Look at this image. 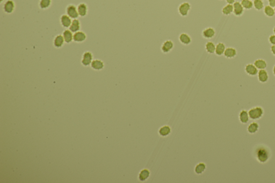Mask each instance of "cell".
<instances>
[{"mask_svg": "<svg viewBox=\"0 0 275 183\" xmlns=\"http://www.w3.org/2000/svg\"><path fill=\"white\" fill-rule=\"evenodd\" d=\"M254 157L260 164H266L268 162L271 157V151L268 146L263 144L256 146L253 151Z\"/></svg>", "mask_w": 275, "mask_h": 183, "instance_id": "cell-1", "label": "cell"}, {"mask_svg": "<svg viewBox=\"0 0 275 183\" xmlns=\"http://www.w3.org/2000/svg\"><path fill=\"white\" fill-rule=\"evenodd\" d=\"M248 111L250 119L254 121L260 120L264 114V109L260 106L253 107Z\"/></svg>", "mask_w": 275, "mask_h": 183, "instance_id": "cell-2", "label": "cell"}, {"mask_svg": "<svg viewBox=\"0 0 275 183\" xmlns=\"http://www.w3.org/2000/svg\"><path fill=\"white\" fill-rule=\"evenodd\" d=\"M191 9V5L188 2L182 3L178 7V13L179 15L183 17H185L189 14Z\"/></svg>", "mask_w": 275, "mask_h": 183, "instance_id": "cell-3", "label": "cell"}, {"mask_svg": "<svg viewBox=\"0 0 275 183\" xmlns=\"http://www.w3.org/2000/svg\"><path fill=\"white\" fill-rule=\"evenodd\" d=\"M66 13L72 20L77 19L79 17H80L77 11V6L73 4H69L67 6L66 8Z\"/></svg>", "mask_w": 275, "mask_h": 183, "instance_id": "cell-4", "label": "cell"}, {"mask_svg": "<svg viewBox=\"0 0 275 183\" xmlns=\"http://www.w3.org/2000/svg\"><path fill=\"white\" fill-rule=\"evenodd\" d=\"M3 10L7 14L13 13L16 9V4L13 0H7L3 5Z\"/></svg>", "mask_w": 275, "mask_h": 183, "instance_id": "cell-5", "label": "cell"}, {"mask_svg": "<svg viewBox=\"0 0 275 183\" xmlns=\"http://www.w3.org/2000/svg\"><path fill=\"white\" fill-rule=\"evenodd\" d=\"M93 55L90 51H86L82 55L81 63L85 67H88L91 65L93 61Z\"/></svg>", "mask_w": 275, "mask_h": 183, "instance_id": "cell-6", "label": "cell"}, {"mask_svg": "<svg viewBox=\"0 0 275 183\" xmlns=\"http://www.w3.org/2000/svg\"><path fill=\"white\" fill-rule=\"evenodd\" d=\"M174 47V42L171 40H167L163 42L161 45V52L164 54H168L173 50Z\"/></svg>", "mask_w": 275, "mask_h": 183, "instance_id": "cell-7", "label": "cell"}, {"mask_svg": "<svg viewBox=\"0 0 275 183\" xmlns=\"http://www.w3.org/2000/svg\"><path fill=\"white\" fill-rule=\"evenodd\" d=\"M202 35L205 39H211L215 37L216 31L213 28L207 27L203 30Z\"/></svg>", "mask_w": 275, "mask_h": 183, "instance_id": "cell-8", "label": "cell"}, {"mask_svg": "<svg viewBox=\"0 0 275 183\" xmlns=\"http://www.w3.org/2000/svg\"><path fill=\"white\" fill-rule=\"evenodd\" d=\"M244 70L247 75L251 77H255L258 74V70L253 63H248L245 66Z\"/></svg>", "mask_w": 275, "mask_h": 183, "instance_id": "cell-9", "label": "cell"}, {"mask_svg": "<svg viewBox=\"0 0 275 183\" xmlns=\"http://www.w3.org/2000/svg\"><path fill=\"white\" fill-rule=\"evenodd\" d=\"M73 20L67 14H63L60 18V22L61 26L65 28H68L71 26Z\"/></svg>", "mask_w": 275, "mask_h": 183, "instance_id": "cell-10", "label": "cell"}, {"mask_svg": "<svg viewBox=\"0 0 275 183\" xmlns=\"http://www.w3.org/2000/svg\"><path fill=\"white\" fill-rule=\"evenodd\" d=\"M178 40L180 43V44L183 45L187 46L191 44L192 38L190 35H188L187 33H181L178 37Z\"/></svg>", "mask_w": 275, "mask_h": 183, "instance_id": "cell-11", "label": "cell"}, {"mask_svg": "<svg viewBox=\"0 0 275 183\" xmlns=\"http://www.w3.org/2000/svg\"><path fill=\"white\" fill-rule=\"evenodd\" d=\"M239 120L242 124H247L250 120L248 111L246 110H242L239 114Z\"/></svg>", "mask_w": 275, "mask_h": 183, "instance_id": "cell-12", "label": "cell"}, {"mask_svg": "<svg viewBox=\"0 0 275 183\" xmlns=\"http://www.w3.org/2000/svg\"><path fill=\"white\" fill-rule=\"evenodd\" d=\"M268 73L266 69L259 70L258 72V79L260 83H266L268 81Z\"/></svg>", "mask_w": 275, "mask_h": 183, "instance_id": "cell-13", "label": "cell"}, {"mask_svg": "<svg viewBox=\"0 0 275 183\" xmlns=\"http://www.w3.org/2000/svg\"><path fill=\"white\" fill-rule=\"evenodd\" d=\"M260 129V125L256 121L251 122L247 128V131L249 134H255L258 132Z\"/></svg>", "mask_w": 275, "mask_h": 183, "instance_id": "cell-14", "label": "cell"}, {"mask_svg": "<svg viewBox=\"0 0 275 183\" xmlns=\"http://www.w3.org/2000/svg\"><path fill=\"white\" fill-rule=\"evenodd\" d=\"M87 39V35L85 33L79 31L78 32L74 33L73 35V41L75 43H82L84 42Z\"/></svg>", "mask_w": 275, "mask_h": 183, "instance_id": "cell-15", "label": "cell"}, {"mask_svg": "<svg viewBox=\"0 0 275 183\" xmlns=\"http://www.w3.org/2000/svg\"><path fill=\"white\" fill-rule=\"evenodd\" d=\"M77 11L80 17H84L88 15V7L85 3H80L77 6Z\"/></svg>", "mask_w": 275, "mask_h": 183, "instance_id": "cell-16", "label": "cell"}, {"mask_svg": "<svg viewBox=\"0 0 275 183\" xmlns=\"http://www.w3.org/2000/svg\"><path fill=\"white\" fill-rule=\"evenodd\" d=\"M151 176V171L148 169H143L139 172L138 179L141 182H145L147 181Z\"/></svg>", "mask_w": 275, "mask_h": 183, "instance_id": "cell-17", "label": "cell"}, {"mask_svg": "<svg viewBox=\"0 0 275 183\" xmlns=\"http://www.w3.org/2000/svg\"><path fill=\"white\" fill-rule=\"evenodd\" d=\"M233 6L234 15L238 17L242 16L244 12V8L242 7L241 2L236 1L234 3Z\"/></svg>", "mask_w": 275, "mask_h": 183, "instance_id": "cell-18", "label": "cell"}, {"mask_svg": "<svg viewBox=\"0 0 275 183\" xmlns=\"http://www.w3.org/2000/svg\"><path fill=\"white\" fill-rule=\"evenodd\" d=\"M171 133H172V128L169 125H164L158 129V134L161 137H167L168 136H169Z\"/></svg>", "mask_w": 275, "mask_h": 183, "instance_id": "cell-19", "label": "cell"}, {"mask_svg": "<svg viewBox=\"0 0 275 183\" xmlns=\"http://www.w3.org/2000/svg\"><path fill=\"white\" fill-rule=\"evenodd\" d=\"M73 33L69 29H66L62 33V36L66 44H70L73 41Z\"/></svg>", "mask_w": 275, "mask_h": 183, "instance_id": "cell-20", "label": "cell"}, {"mask_svg": "<svg viewBox=\"0 0 275 183\" xmlns=\"http://www.w3.org/2000/svg\"><path fill=\"white\" fill-rule=\"evenodd\" d=\"M65 43L64 37L61 35H56L53 40V45L56 48H61L64 46Z\"/></svg>", "mask_w": 275, "mask_h": 183, "instance_id": "cell-21", "label": "cell"}, {"mask_svg": "<svg viewBox=\"0 0 275 183\" xmlns=\"http://www.w3.org/2000/svg\"><path fill=\"white\" fill-rule=\"evenodd\" d=\"M90 65L93 69L95 70H101L103 69L104 67V63L103 61H102L101 60L96 59L93 60Z\"/></svg>", "mask_w": 275, "mask_h": 183, "instance_id": "cell-22", "label": "cell"}, {"mask_svg": "<svg viewBox=\"0 0 275 183\" xmlns=\"http://www.w3.org/2000/svg\"><path fill=\"white\" fill-rule=\"evenodd\" d=\"M206 165L204 162H199L196 164L194 171L196 174L200 175L203 174L206 169Z\"/></svg>", "mask_w": 275, "mask_h": 183, "instance_id": "cell-23", "label": "cell"}, {"mask_svg": "<svg viewBox=\"0 0 275 183\" xmlns=\"http://www.w3.org/2000/svg\"><path fill=\"white\" fill-rule=\"evenodd\" d=\"M236 55H237V50H236V48L233 47H228L226 48L224 54L225 57L227 59L234 58L236 56Z\"/></svg>", "mask_w": 275, "mask_h": 183, "instance_id": "cell-24", "label": "cell"}, {"mask_svg": "<svg viewBox=\"0 0 275 183\" xmlns=\"http://www.w3.org/2000/svg\"><path fill=\"white\" fill-rule=\"evenodd\" d=\"M81 28V23L78 19H74L73 20L71 26L69 28V29L72 32L74 33L79 31Z\"/></svg>", "mask_w": 275, "mask_h": 183, "instance_id": "cell-25", "label": "cell"}, {"mask_svg": "<svg viewBox=\"0 0 275 183\" xmlns=\"http://www.w3.org/2000/svg\"><path fill=\"white\" fill-rule=\"evenodd\" d=\"M216 47V45L213 42H207L205 45V49L207 53L212 54L215 53Z\"/></svg>", "mask_w": 275, "mask_h": 183, "instance_id": "cell-26", "label": "cell"}, {"mask_svg": "<svg viewBox=\"0 0 275 183\" xmlns=\"http://www.w3.org/2000/svg\"><path fill=\"white\" fill-rule=\"evenodd\" d=\"M254 65L258 70L266 69L267 67V63L263 59H257L254 61Z\"/></svg>", "mask_w": 275, "mask_h": 183, "instance_id": "cell-27", "label": "cell"}, {"mask_svg": "<svg viewBox=\"0 0 275 183\" xmlns=\"http://www.w3.org/2000/svg\"><path fill=\"white\" fill-rule=\"evenodd\" d=\"M226 48L225 45L224 43H219L216 45L215 54L218 56H221L224 54Z\"/></svg>", "mask_w": 275, "mask_h": 183, "instance_id": "cell-28", "label": "cell"}, {"mask_svg": "<svg viewBox=\"0 0 275 183\" xmlns=\"http://www.w3.org/2000/svg\"><path fill=\"white\" fill-rule=\"evenodd\" d=\"M52 0H40L39 7L42 10H46L51 7Z\"/></svg>", "mask_w": 275, "mask_h": 183, "instance_id": "cell-29", "label": "cell"}, {"mask_svg": "<svg viewBox=\"0 0 275 183\" xmlns=\"http://www.w3.org/2000/svg\"><path fill=\"white\" fill-rule=\"evenodd\" d=\"M221 12L224 15H230L232 13H233V6L227 4L222 8Z\"/></svg>", "mask_w": 275, "mask_h": 183, "instance_id": "cell-30", "label": "cell"}, {"mask_svg": "<svg viewBox=\"0 0 275 183\" xmlns=\"http://www.w3.org/2000/svg\"><path fill=\"white\" fill-rule=\"evenodd\" d=\"M264 14L269 17H272L275 15L274 8L270 6H266L264 7Z\"/></svg>", "mask_w": 275, "mask_h": 183, "instance_id": "cell-31", "label": "cell"}, {"mask_svg": "<svg viewBox=\"0 0 275 183\" xmlns=\"http://www.w3.org/2000/svg\"><path fill=\"white\" fill-rule=\"evenodd\" d=\"M241 3L244 9L246 10H250L254 7L253 2L251 0H242Z\"/></svg>", "mask_w": 275, "mask_h": 183, "instance_id": "cell-32", "label": "cell"}, {"mask_svg": "<svg viewBox=\"0 0 275 183\" xmlns=\"http://www.w3.org/2000/svg\"><path fill=\"white\" fill-rule=\"evenodd\" d=\"M254 7L257 10H261L264 7V3L262 0H254Z\"/></svg>", "mask_w": 275, "mask_h": 183, "instance_id": "cell-33", "label": "cell"}, {"mask_svg": "<svg viewBox=\"0 0 275 183\" xmlns=\"http://www.w3.org/2000/svg\"><path fill=\"white\" fill-rule=\"evenodd\" d=\"M269 41L272 45H275V35H271L269 38Z\"/></svg>", "mask_w": 275, "mask_h": 183, "instance_id": "cell-34", "label": "cell"}, {"mask_svg": "<svg viewBox=\"0 0 275 183\" xmlns=\"http://www.w3.org/2000/svg\"><path fill=\"white\" fill-rule=\"evenodd\" d=\"M269 6L274 8L275 7V0H268Z\"/></svg>", "mask_w": 275, "mask_h": 183, "instance_id": "cell-35", "label": "cell"}, {"mask_svg": "<svg viewBox=\"0 0 275 183\" xmlns=\"http://www.w3.org/2000/svg\"><path fill=\"white\" fill-rule=\"evenodd\" d=\"M227 4L229 5H233L234 3L236 2V0H226Z\"/></svg>", "mask_w": 275, "mask_h": 183, "instance_id": "cell-36", "label": "cell"}, {"mask_svg": "<svg viewBox=\"0 0 275 183\" xmlns=\"http://www.w3.org/2000/svg\"><path fill=\"white\" fill-rule=\"evenodd\" d=\"M271 52L274 56H275V45H272L271 47Z\"/></svg>", "mask_w": 275, "mask_h": 183, "instance_id": "cell-37", "label": "cell"}, {"mask_svg": "<svg viewBox=\"0 0 275 183\" xmlns=\"http://www.w3.org/2000/svg\"><path fill=\"white\" fill-rule=\"evenodd\" d=\"M273 75L275 77V65H274V66H273Z\"/></svg>", "mask_w": 275, "mask_h": 183, "instance_id": "cell-38", "label": "cell"}, {"mask_svg": "<svg viewBox=\"0 0 275 183\" xmlns=\"http://www.w3.org/2000/svg\"><path fill=\"white\" fill-rule=\"evenodd\" d=\"M4 1H5V0H0V3L2 4Z\"/></svg>", "mask_w": 275, "mask_h": 183, "instance_id": "cell-39", "label": "cell"}, {"mask_svg": "<svg viewBox=\"0 0 275 183\" xmlns=\"http://www.w3.org/2000/svg\"><path fill=\"white\" fill-rule=\"evenodd\" d=\"M273 33H274V35H275V26L274 27V28L273 29Z\"/></svg>", "mask_w": 275, "mask_h": 183, "instance_id": "cell-40", "label": "cell"}, {"mask_svg": "<svg viewBox=\"0 0 275 183\" xmlns=\"http://www.w3.org/2000/svg\"><path fill=\"white\" fill-rule=\"evenodd\" d=\"M274 10H275V7H274Z\"/></svg>", "mask_w": 275, "mask_h": 183, "instance_id": "cell-41", "label": "cell"}, {"mask_svg": "<svg viewBox=\"0 0 275 183\" xmlns=\"http://www.w3.org/2000/svg\"><path fill=\"white\" fill-rule=\"evenodd\" d=\"M251 1H253V0H251Z\"/></svg>", "mask_w": 275, "mask_h": 183, "instance_id": "cell-42", "label": "cell"}]
</instances>
